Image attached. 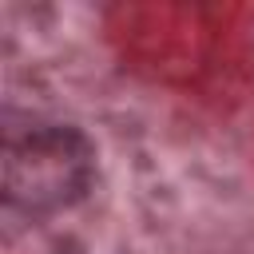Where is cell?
<instances>
[{"label":"cell","mask_w":254,"mask_h":254,"mask_svg":"<svg viewBox=\"0 0 254 254\" xmlns=\"http://www.w3.org/2000/svg\"><path fill=\"white\" fill-rule=\"evenodd\" d=\"M91 179V151L67 127H32L12 135L4 151V190L8 202L24 210H56L83 194Z\"/></svg>","instance_id":"obj_1"}]
</instances>
